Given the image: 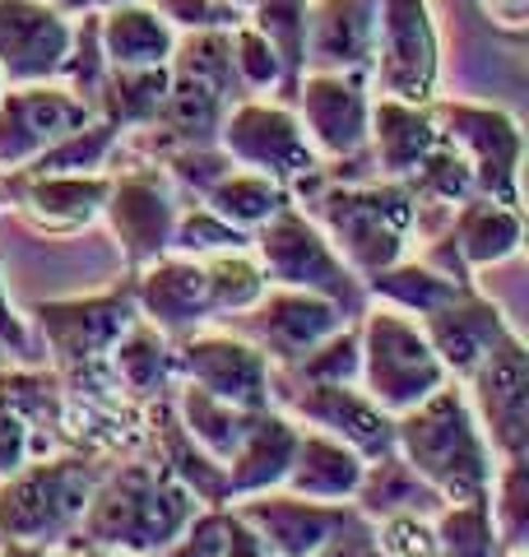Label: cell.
Masks as SVG:
<instances>
[{
    "instance_id": "56",
    "label": "cell",
    "mask_w": 529,
    "mask_h": 557,
    "mask_svg": "<svg viewBox=\"0 0 529 557\" xmlns=\"http://www.w3.org/2000/svg\"><path fill=\"white\" fill-rule=\"evenodd\" d=\"M112 5H135V0H94V10H112Z\"/></svg>"
},
{
    "instance_id": "42",
    "label": "cell",
    "mask_w": 529,
    "mask_h": 557,
    "mask_svg": "<svg viewBox=\"0 0 529 557\" xmlns=\"http://www.w3.org/2000/svg\"><path fill=\"white\" fill-rule=\"evenodd\" d=\"M227 47H233V70H237L242 89L256 94V98H279V84H284V65H279L274 47L264 42V33L242 20L237 28H227Z\"/></svg>"
},
{
    "instance_id": "3",
    "label": "cell",
    "mask_w": 529,
    "mask_h": 557,
    "mask_svg": "<svg viewBox=\"0 0 529 557\" xmlns=\"http://www.w3.org/2000/svg\"><path fill=\"white\" fill-rule=\"evenodd\" d=\"M131 321H139L131 270L116 284L84 293V298H47L33 307V325H38V339L51 358L47 368L61 376L65 395L84 399H126L112 376L108 354Z\"/></svg>"
},
{
    "instance_id": "26",
    "label": "cell",
    "mask_w": 529,
    "mask_h": 557,
    "mask_svg": "<svg viewBox=\"0 0 529 557\" xmlns=\"http://www.w3.org/2000/svg\"><path fill=\"white\" fill-rule=\"evenodd\" d=\"M297 432L303 423L288 418L284 409H260L251 432L242 437V446L227 460V497H251V493H270V487L284 483L293 450H297Z\"/></svg>"
},
{
    "instance_id": "20",
    "label": "cell",
    "mask_w": 529,
    "mask_h": 557,
    "mask_svg": "<svg viewBox=\"0 0 529 557\" xmlns=\"http://www.w3.org/2000/svg\"><path fill=\"white\" fill-rule=\"evenodd\" d=\"M70 38H75V20L47 0H0V79H57Z\"/></svg>"
},
{
    "instance_id": "16",
    "label": "cell",
    "mask_w": 529,
    "mask_h": 557,
    "mask_svg": "<svg viewBox=\"0 0 529 557\" xmlns=\"http://www.w3.org/2000/svg\"><path fill=\"white\" fill-rule=\"evenodd\" d=\"M88 121H94V108L79 94H70L61 79L5 84L0 89V177L28 168L42 149Z\"/></svg>"
},
{
    "instance_id": "60",
    "label": "cell",
    "mask_w": 529,
    "mask_h": 557,
    "mask_svg": "<svg viewBox=\"0 0 529 557\" xmlns=\"http://www.w3.org/2000/svg\"><path fill=\"white\" fill-rule=\"evenodd\" d=\"M0 89H5V79H0Z\"/></svg>"
},
{
    "instance_id": "35",
    "label": "cell",
    "mask_w": 529,
    "mask_h": 557,
    "mask_svg": "<svg viewBox=\"0 0 529 557\" xmlns=\"http://www.w3.org/2000/svg\"><path fill=\"white\" fill-rule=\"evenodd\" d=\"M246 24L264 33L274 47L279 65H284V84H279V102H293V89L307 70V0H256L246 10Z\"/></svg>"
},
{
    "instance_id": "5",
    "label": "cell",
    "mask_w": 529,
    "mask_h": 557,
    "mask_svg": "<svg viewBox=\"0 0 529 557\" xmlns=\"http://www.w3.org/2000/svg\"><path fill=\"white\" fill-rule=\"evenodd\" d=\"M98 479L102 465L75 450H51V456L28 460L10 479H0V539L57 548L79 525Z\"/></svg>"
},
{
    "instance_id": "40",
    "label": "cell",
    "mask_w": 529,
    "mask_h": 557,
    "mask_svg": "<svg viewBox=\"0 0 529 557\" xmlns=\"http://www.w3.org/2000/svg\"><path fill=\"white\" fill-rule=\"evenodd\" d=\"M279 381H358V321H344L334 335L307 348L288 368H274Z\"/></svg>"
},
{
    "instance_id": "41",
    "label": "cell",
    "mask_w": 529,
    "mask_h": 557,
    "mask_svg": "<svg viewBox=\"0 0 529 557\" xmlns=\"http://www.w3.org/2000/svg\"><path fill=\"white\" fill-rule=\"evenodd\" d=\"M237 247H251V237L237 233L233 223H223L214 209H205L200 200H190L176 209V223H172V242L168 251L176 256H214V251H237Z\"/></svg>"
},
{
    "instance_id": "17",
    "label": "cell",
    "mask_w": 529,
    "mask_h": 557,
    "mask_svg": "<svg viewBox=\"0 0 529 557\" xmlns=\"http://www.w3.org/2000/svg\"><path fill=\"white\" fill-rule=\"evenodd\" d=\"M5 209H14L38 237H79L102 219L112 172H5Z\"/></svg>"
},
{
    "instance_id": "21",
    "label": "cell",
    "mask_w": 529,
    "mask_h": 557,
    "mask_svg": "<svg viewBox=\"0 0 529 557\" xmlns=\"http://www.w3.org/2000/svg\"><path fill=\"white\" fill-rule=\"evenodd\" d=\"M418 325L451 381H465L488 358V348L516 330L506 321V311L492 302L479 284L455 288L446 302H436L428 317H418Z\"/></svg>"
},
{
    "instance_id": "55",
    "label": "cell",
    "mask_w": 529,
    "mask_h": 557,
    "mask_svg": "<svg viewBox=\"0 0 529 557\" xmlns=\"http://www.w3.org/2000/svg\"><path fill=\"white\" fill-rule=\"evenodd\" d=\"M47 5H57L61 14H70V20H79L84 10H94V0H47Z\"/></svg>"
},
{
    "instance_id": "6",
    "label": "cell",
    "mask_w": 529,
    "mask_h": 557,
    "mask_svg": "<svg viewBox=\"0 0 529 557\" xmlns=\"http://www.w3.org/2000/svg\"><path fill=\"white\" fill-rule=\"evenodd\" d=\"M446 381V368H441V358L432 354L428 335L409 311L367 302V311L358 317V386L385 413L399 418Z\"/></svg>"
},
{
    "instance_id": "49",
    "label": "cell",
    "mask_w": 529,
    "mask_h": 557,
    "mask_svg": "<svg viewBox=\"0 0 529 557\" xmlns=\"http://www.w3.org/2000/svg\"><path fill=\"white\" fill-rule=\"evenodd\" d=\"M0 354H5L14 368H24V362H38V344H33V330L28 321L14 311L10 293H5V256H0Z\"/></svg>"
},
{
    "instance_id": "51",
    "label": "cell",
    "mask_w": 529,
    "mask_h": 557,
    "mask_svg": "<svg viewBox=\"0 0 529 557\" xmlns=\"http://www.w3.org/2000/svg\"><path fill=\"white\" fill-rule=\"evenodd\" d=\"M479 10H483V20L506 33V38H525V28H529V0H479Z\"/></svg>"
},
{
    "instance_id": "30",
    "label": "cell",
    "mask_w": 529,
    "mask_h": 557,
    "mask_svg": "<svg viewBox=\"0 0 529 557\" xmlns=\"http://www.w3.org/2000/svg\"><path fill=\"white\" fill-rule=\"evenodd\" d=\"M98 42L108 65H168L176 47V28L149 0L98 10Z\"/></svg>"
},
{
    "instance_id": "46",
    "label": "cell",
    "mask_w": 529,
    "mask_h": 557,
    "mask_svg": "<svg viewBox=\"0 0 529 557\" xmlns=\"http://www.w3.org/2000/svg\"><path fill=\"white\" fill-rule=\"evenodd\" d=\"M372 525H377V548H381V557H441L432 516L399 511V516L372 520Z\"/></svg>"
},
{
    "instance_id": "18",
    "label": "cell",
    "mask_w": 529,
    "mask_h": 557,
    "mask_svg": "<svg viewBox=\"0 0 529 557\" xmlns=\"http://www.w3.org/2000/svg\"><path fill=\"white\" fill-rule=\"evenodd\" d=\"M348 317L330 298H316L303 288H264L256 307H246L242 317H233V330L242 339H251L274 368H288L316 348L325 335H334Z\"/></svg>"
},
{
    "instance_id": "50",
    "label": "cell",
    "mask_w": 529,
    "mask_h": 557,
    "mask_svg": "<svg viewBox=\"0 0 529 557\" xmlns=\"http://www.w3.org/2000/svg\"><path fill=\"white\" fill-rule=\"evenodd\" d=\"M311 557H381V548H377V525H372V520H367L358 507H353L344 525L334 530Z\"/></svg>"
},
{
    "instance_id": "45",
    "label": "cell",
    "mask_w": 529,
    "mask_h": 557,
    "mask_svg": "<svg viewBox=\"0 0 529 557\" xmlns=\"http://www.w3.org/2000/svg\"><path fill=\"white\" fill-rule=\"evenodd\" d=\"M227 534H233V507H200L186 520V530L153 557H223Z\"/></svg>"
},
{
    "instance_id": "13",
    "label": "cell",
    "mask_w": 529,
    "mask_h": 557,
    "mask_svg": "<svg viewBox=\"0 0 529 557\" xmlns=\"http://www.w3.org/2000/svg\"><path fill=\"white\" fill-rule=\"evenodd\" d=\"M274 409H284L288 418L316 432H330L334 442L353 446L362 460L395 450V418L358 381H279L274 376Z\"/></svg>"
},
{
    "instance_id": "39",
    "label": "cell",
    "mask_w": 529,
    "mask_h": 557,
    "mask_svg": "<svg viewBox=\"0 0 529 557\" xmlns=\"http://www.w3.org/2000/svg\"><path fill=\"white\" fill-rule=\"evenodd\" d=\"M441 557H497V530L488 516V497L473 502H446L432 516Z\"/></svg>"
},
{
    "instance_id": "24",
    "label": "cell",
    "mask_w": 529,
    "mask_h": 557,
    "mask_svg": "<svg viewBox=\"0 0 529 557\" xmlns=\"http://www.w3.org/2000/svg\"><path fill=\"white\" fill-rule=\"evenodd\" d=\"M451 247V256L479 278V270L506 265L510 256H520L525 247V214L516 205L473 196L465 205H455V214L446 219V228L436 233Z\"/></svg>"
},
{
    "instance_id": "53",
    "label": "cell",
    "mask_w": 529,
    "mask_h": 557,
    "mask_svg": "<svg viewBox=\"0 0 529 557\" xmlns=\"http://www.w3.org/2000/svg\"><path fill=\"white\" fill-rule=\"evenodd\" d=\"M51 557H116V553H108V548H98V544H88V539H79L75 530H70L57 548H51Z\"/></svg>"
},
{
    "instance_id": "47",
    "label": "cell",
    "mask_w": 529,
    "mask_h": 557,
    "mask_svg": "<svg viewBox=\"0 0 529 557\" xmlns=\"http://www.w3.org/2000/svg\"><path fill=\"white\" fill-rule=\"evenodd\" d=\"M176 33H209V28H237L246 20V10H237L233 0H149Z\"/></svg>"
},
{
    "instance_id": "34",
    "label": "cell",
    "mask_w": 529,
    "mask_h": 557,
    "mask_svg": "<svg viewBox=\"0 0 529 557\" xmlns=\"http://www.w3.org/2000/svg\"><path fill=\"white\" fill-rule=\"evenodd\" d=\"M479 284V278H473ZM362 288H367V302H385V307H399V311H409V317H428V311L436 302H446L455 288H465L460 278H451V274H441L432 270L428 260H395V265H385L377 274H367L362 278Z\"/></svg>"
},
{
    "instance_id": "4",
    "label": "cell",
    "mask_w": 529,
    "mask_h": 557,
    "mask_svg": "<svg viewBox=\"0 0 529 557\" xmlns=\"http://www.w3.org/2000/svg\"><path fill=\"white\" fill-rule=\"evenodd\" d=\"M395 450L441 502L488 497V483L497 474V456L479 432L460 381L436 386L422 405L395 418Z\"/></svg>"
},
{
    "instance_id": "58",
    "label": "cell",
    "mask_w": 529,
    "mask_h": 557,
    "mask_svg": "<svg viewBox=\"0 0 529 557\" xmlns=\"http://www.w3.org/2000/svg\"><path fill=\"white\" fill-rule=\"evenodd\" d=\"M497 557H529V553H497Z\"/></svg>"
},
{
    "instance_id": "14",
    "label": "cell",
    "mask_w": 529,
    "mask_h": 557,
    "mask_svg": "<svg viewBox=\"0 0 529 557\" xmlns=\"http://www.w3.org/2000/svg\"><path fill=\"white\" fill-rule=\"evenodd\" d=\"M460 386L492 456L497 460L529 456V348L520 339V330H510V335L492 344L488 358Z\"/></svg>"
},
{
    "instance_id": "43",
    "label": "cell",
    "mask_w": 529,
    "mask_h": 557,
    "mask_svg": "<svg viewBox=\"0 0 529 557\" xmlns=\"http://www.w3.org/2000/svg\"><path fill=\"white\" fill-rule=\"evenodd\" d=\"M102 75H108V57H102V42H98V10H84L75 20V38H70L65 65H61L57 79L94 108V94H98Z\"/></svg>"
},
{
    "instance_id": "22",
    "label": "cell",
    "mask_w": 529,
    "mask_h": 557,
    "mask_svg": "<svg viewBox=\"0 0 529 557\" xmlns=\"http://www.w3.org/2000/svg\"><path fill=\"white\" fill-rule=\"evenodd\" d=\"M135 274V307L149 325H158L168 339L186 335V330H200L214 321V307H209V278L196 256H158L149 265L131 270Z\"/></svg>"
},
{
    "instance_id": "44",
    "label": "cell",
    "mask_w": 529,
    "mask_h": 557,
    "mask_svg": "<svg viewBox=\"0 0 529 557\" xmlns=\"http://www.w3.org/2000/svg\"><path fill=\"white\" fill-rule=\"evenodd\" d=\"M158 168L172 177V186L182 190V196L200 200L209 186H214L219 177H227L237 163L227 159V153L219 145H182V149H168L163 159H158Z\"/></svg>"
},
{
    "instance_id": "37",
    "label": "cell",
    "mask_w": 529,
    "mask_h": 557,
    "mask_svg": "<svg viewBox=\"0 0 529 557\" xmlns=\"http://www.w3.org/2000/svg\"><path fill=\"white\" fill-rule=\"evenodd\" d=\"M488 516L497 530V553H529V456L497 460L488 483Z\"/></svg>"
},
{
    "instance_id": "27",
    "label": "cell",
    "mask_w": 529,
    "mask_h": 557,
    "mask_svg": "<svg viewBox=\"0 0 529 557\" xmlns=\"http://www.w3.org/2000/svg\"><path fill=\"white\" fill-rule=\"evenodd\" d=\"M362 469H367V460L353 446L334 442L330 432L303 428L297 432L293 465L279 487L297 493V497H311V502H353V493H358V483H362Z\"/></svg>"
},
{
    "instance_id": "59",
    "label": "cell",
    "mask_w": 529,
    "mask_h": 557,
    "mask_svg": "<svg viewBox=\"0 0 529 557\" xmlns=\"http://www.w3.org/2000/svg\"><path fill=\"white\" fill-rule=\"evenodd\" d=\"M0 209H5V186H0Z\"/></svg>"
},
{
    "instance_id": "32",
    "label": "cell",
    "mask_w": 529,
    "mask_h": 557,
    "mask_svg": "<svg viewBox=\"0 0 529 557\" xmlns=\"http://www.w3.org/2000/svg\"><path fill=\"white\" fill-rule=\"evenodd\" d=\"M168 98V65H108L98 94H94V116H102L121 135L153 121V112Z\"/></svg>"
},
{
    "instance_id": "36",
    "label": "cell",
    "mask_w": 529,
    "mask_h": 557,
    "mask_svg": "<svg viewBox=\"0 0 529 557\" xmlns=\"http://www.w3.org/2000/svg\"><path fill=\"white\" fill-rule=\"evenodd\" d=\"M200 265H205V278H209V307H214V321L242 317V311L256 307L260 293L270 288V278H264L251 247L200 256Z\"/></svg>"
},
{
    "instance_id": "10",
    "label": "cell",
    "mask_w": 529,
    "mask_h": 557,
    "mask_svg": "<svg viewBox=\"0 0 529 557\" xmlns=\"http://www.w3.org/2000/svg\"><path fill=\"white\" fill-rule=\"evenodd\" d=\"M108 172H112V186H108V200H102L98 223H108L121 260L139 270L149 260L168 256L182 190L172 186V177L158 163H112Z\"/></svg>"
},
{
    "instance_id": "28",
    "label": "cell",
    "mask_w": 529,
    "mask_h": 557,
    "mask_svg": "<svg viewBox=\"0 0 529 557\" xmlns=\"http://www.w3.org/2000/svg\"><path fill=\"white\" fill-rule=\"evenodd\" d=\"M112 376L126 399L135 405H153V399L172 395L176 386V358H172V339L158 325H149L145 317L131 321L121 330V339L112 344Z\"/></svg>"
},
{
    "instance_id": "2",
    "label": "cell",
    "mask_w": 529,
    "mask_h": 557,
    "mask_svg": "<svg viewBox=\"0 0 529 557\" xmlns=\"http://www.w3.org/2000/svg\"><path fill=\"white\" fill-rule=\"evenodd\" d=\"M196 511L200 502L168 469H158L149 456H131L102 469L75 534L116 557H153L186 530Z\"/></svg>"
},
{
    "instance_id": "38",
    "label": "cell",
    "mask_w": 529,
    "mask_h": 557,
    "mask_svg": "<svg viewBox=\"0 0 529 557\" xmlns=\"http://www.w3.org/2000/svg\"><path fill=\"white\" fill-rule=\"evenodd\" d=\"M116 139H121V131L108 126L102 116H94L88 126L61 135L57 145L42 149L38 159H33L28 168H20V172H28V177H42V172H108L112 153H116Z\"/></svg>"
},
{
    "instance_id": "7",
    "label": "cell",
    "mask_w": 529,
    "mask_h": 557,
    "mask_svg": "<svg viewBox=\"0 0 529 557\" xmlns=\"http://www.w3.org/2000/svg\"><path fill=\"white\" fill-rule=\"evenodd\" d=\"M251 251L274 288H303L316 298H330L348 321H358L367 311L362 278L344 265V256L330 247V237L293 200L251 233Z\"/></svg>"
},
{
    "instance_id": "31",
    "label": "cell",
    "mask_w": 529,
    "mask_h": 557,
    "mask_svg": "<svg viewBox=\"0 0 529 557\" xmlns=\"http://www.w3.org/2000/svg\"><path fill=\"white\" fill-rule=\"evenodd\" d=\"M353 507H358L367 520H381V516H399V511L436 516L446 502L414 474L399 450H385V456L367 460L362 483H358V493H353Z\"/></svg>"
},
{
    "instance_id": "54",
    "label": "cell",
    "mask_w": 529,
    "mask_h": 557,
    "mask_svg": "<svg viewBox=\"0 0 529 557\" xmlns=\"http://www.w3.org/2000/svg\"><path fill=\"white\" fill-rule=\"evenodd\" d=\"M0 557H51V548H38V544H10V539H0Z\"/></svg>"
},
{
    "instance_id": "12",
    "label": "cell",
    "mask_w": 529,
    "mask_h": 557,
    "mask_svg": "<svg viewBox=\"0 0 529 557\" xmlns=\"http://www.w3.org/2000/svg\"><path fill=\"white\" fill-rule=\"evenodd\" d=\"M176 381H190L209 395L242 409H270L274 405V362L260 354L237 330H186L172 339Z\"/></svg>"
},
{
    "instance_id": "9",
    "label": "cell",
    "mask_w": 529,
    "mask_h": 557,
    "mask_svg": "<svg viewBox=\"0 0 529 557\" xmlns=\"http://www.w3.org/2000/svg\"><path fill=\"white\" fill-rule=\"evenodd\" d=\"M372 94L432 102L441 84V33L428 0H381L372 38Z\"/></svg>"
},
{
    "instance_id": "23",
    "label": "cell",
    "mask_w": 529,
    "mask_h": 557,
    "mask_svg": "<svg viewBox=\"0 0 529 557\" xmlns=\"http://www.w3.org/2000/svg\"><path fill=\"white\" fill-rule=\"evenodd\" d=\"M377 5L381 0H307V70L372 75Z\"/></svg>"
},
{
    "instance_id": "1",
    "label": "cell",
    "mask_w": 529,
    "mask_h": 557,
    "mask_svg": "<svg viewBox=\"0 0 529 557\" xmlns=\"http://www.w3.org/2000/svg\"><path fill=\"white\" fill-rule=\"evenodd\" d=\"M288 196L330 237V247L358 278L404 260V247L414 237V190L404 182L330 177L316 168L288 186Z\"/></svg>"
},
{
    "instance_id": "52",
    "label": "cell",
    "mask_w": 529,
    "mask_h": 557,
    "mask_svg": "<svg viewBox=\"0 0 529 557\" xmlns=\"http://www.w3.org/2000/svg\"><path fill=\"white\" fill-rule=\"evenodd\" d=\"M223 557H274V553L264 548L260 539H256V534H251V530H246L242 520H237V511H233V534H227V548H223Z\"/></svg>"
},
{
    "instance_id": "29",
    "label": "cell",
    "mask_w": 529,
    "mask_h": 557,
    "mask_svg": "<svg viewBox=\"0 0 529 557\" xmlns=\"http://www.w3.org/2000/svg\"><path fill=\"white\" fill-rule=\"evenodd\" d=\"M168 399H172V413H176V423H182V432L205 450L209 460H219V465L233 460V450L242 446V437L251 432L256 413H260V409L227 405V399L209 395L200 386H190V381H176Z\"/></svg>"
},
{
    "instance_id": "11",
    "label": "cell",
    "mask_w": 529,
    "mask_h": 557,
    "mask_svg": "<svg viewBox=\"0 0 529 557\" xmlns=\"http://www.w3.org/2000/svg\"><path fill=\"white\" fill-rule=\"evenodd\" d=\"M219 149L237 168L264 172V177H274L279 186H293L297 177H307V172L321 168L297 112L288 102L256 98V94L227 108L223 126H219Z\"/></svg>"
},
{
    "instance_id": "48",
    "label": "cell",
    "mask_w": 529,
    "mask_h": 557,
    "mask_svg": "<svg viewBox=\"0 0 529 557\" xmlns=\"http://www.w3.org/2000/svg\"><path fill=\"white\" fill-rule=\"evenodd\" d=\"M28 460H38V442H33L28 418L0 399V479H10L14 469H24Z\"/></svg>"
},
{
    "instance_id": "19",
    "label": "cell",
    "mask_w": 529,
    "mask_h": 557,
    "mask_svg": "<svg viewBox=\"0 0 529 557\" xmlns=\"http://www.w3.org/2000/svg\"><path fill=\"white\" fill-rule=\"evenodd\" d=\"M227 507L274 557H311L348 520L353 502H311L284 493V487H270V493L237 497Z\"/></svg>"
},
{
    "instance_id": "15",
    "label": "cell",
    "mask_w": 529,
    "mask_h": 557,
    "mask_svg": "<svg viewBox=\"0 0 529 557\" xmlns=\"http://www.w3.org/2000/svg\"><path fill=\"white\" fill-rule=\"evenodd\" d=\"M288 108L303 121L321 163H344L367 153V121H372V84L340 70H307L293 89Z\"/></svg>"
},
{
    "instance_id": "33",
    "label": "cell",
    "mask_w": 529,
    "mask_h": 557,
    "mask_svg": "<svg viewBox=\"0 0 529 557\" xmlns=\"http://www.w3.org/2000/svg\"><path fill=\"white\" fill-rule=\"evenodd\" d=\"M288 200H293L288 186H279L274 177H264V172H251V168H233L227 177H219V182L200 196L205 209H214L223 223H233V228L246 233V237H251L264 219H274Z\"/></svg>"
},
{
    "instance_id": "8",
    "label": "cell",
    "mask_w": 529,
    "mask_h": 557,
    "mask_svg": "<svg viewBox=\"0 0 529 557\" xmlns=\"http://www.w3.org/2000/svg\"><path fill=\"white\" fill-rule=\"evenodd\" d=\"M428 112L441 139L469 163L479 196L520 209V159H525L520 121L506 108H497V102H469V98H432Z\"/></svg>"
},
{
    "instance_id": "25",
    "label": "cell",
    "mask_w": 529,
    "mask_h": 557,
    "mask_svg": "<svg viewBox=\"0 0 529 557\" xmlns=\"http://www.w3.org/2000/svg\"><path fill=\"white\" fill-rule=\"evenodd\" d=\"M436 145V121L428 102H399L372 94V121H367V153L377 177L404 182Z\"/></svg>"
},
{
    "instance_id": "57",
    "label": "cell",
    "mask_w": 529,
    "mask_h": 557,
    "mask_svg": "<svg viewBox=\"0 0 529 557\" xmlns=\"http://www.w3.org/2000/svg\"><path fill=\"white\" fill-rule=\"evenodd\" d=\"M233 5H237V10H251V5H256V0H233Z\"/></svg>"
}]
</instances>
